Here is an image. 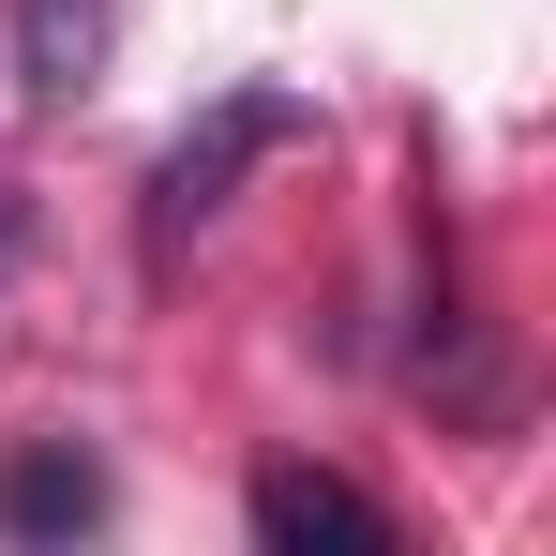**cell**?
Segmentation results:
<instances>
[{
  "mask_svg": "<svg viewBox=\"0 0 556 556\" xmlns=\"http://www.w3.org/2000/svg\"><path fill=\"white\" fill-rule=\"evenodd\" d=\"M256 542L271 556H391V511H376L362 481H331V466H256Z\"/></svg>",
  "mask_w": 556,
  "mask_h": 556,
  "instance_id": "obj_3",
  "label": "cell"
},
{
  "mask_svg": "<svg viewBox=\"0 0 556 556\" xmlns=\"http://www.w3.org/2000/svg\"><path fill=\"white\" fill-rule=\"evenodd\" d=\"M0 256H15V195H0Z\"/></svg>",
  "mask_w": 556,
  "mask_h": 556,
  "instance_id": "obj_5",
  "label": "cell"
},
{
  "mask_svg": "<svg viewBox=\"0 0 556 556\" xmlns=\"http://www.w3.org/2000/svg\"><path fill=\"white\" fill-rule=\"evenodd\" d=\"M91 527H105V452L30 437V452L0 466V542H91Z\"/></svg>",
  "mask_w": 556,
  "mask_h": 556,
  "instance_id": "obj_4",
  "label": "cell"
},
{
  "mask_svg": "<svg viewBox=\"0 0 556 556\" xmlns=\"http://www.w3.org/2000/svg\"><path fill=\"white\" fill-rule=\"evenodd\" d=\"M301 136H316V105H301V91H271V76H256V91H211L181 136H166V166H151V211H136L151 271H181V241L226 211V195H241V166H271V151H301Z\"/></svg>",
  "mask_w": 556,
  "mask_h": 556,
  "instance_id": "obj_1",
  "label": "cell"
},
{
  "mask_svg": "<svg viewBox=\"0 0 556 556\" xmlns=\"http://www.w3.org/2000/svg\"><path fill=\"white\" fill-rule=\"evenodd\" d=\"M105 46H121V0H0V61H15V105L30 121H61V105L91 91Z\"/></svg>",
  "mask_w": 556,
  "mask_h": 556,
  "instance_id": "obj_2",
  "label": "cell"
}]
</instances>
